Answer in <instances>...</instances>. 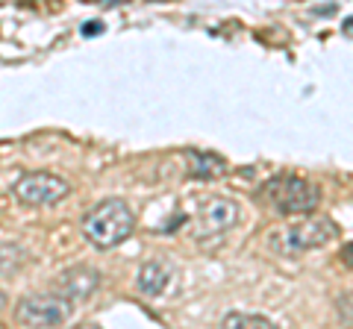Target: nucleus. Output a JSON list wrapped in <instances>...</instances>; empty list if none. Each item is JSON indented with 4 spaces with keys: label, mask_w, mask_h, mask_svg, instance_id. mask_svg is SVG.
I'll list each match as a JSON object with an SVG mask.
<instances>
[{
    "label": "nucleus",
    "mask_w": 353,
    "mask_h": 329,
    "mask_svg": "<svg viewBox=\"0 0 353 329\" xmlns=\"http://www.w3.org/2000/svg\"><path fill=\"white\" fill-rule=\"evenodd\" d=\"M132 229H136V212L121 197H106L83 217V235L97 250H112L124 244Z\"/></svg>",
    "instance_id": "f257e3e1"
},
{
    "label": "nucleus",
    "mask_w": 353,
    "mask_h": 329,
    "mask_svg": "<svg viewBox=\"0 0 353 329\" xmlns=\"http://www.w3.org/2000/svg\"><path fill=\"white\" fill-rule=\"evenodd\" d=\"M259 194L274 212H280L285 217H303L309 212H315L318 203H321V189L303 177H294V173L271 177L262 185Z\"/></svg>",
    "instance_id": "f03ea898"
},
{
    "label": "nucleus",
    "mask_w": 353,
    "mask_h": 329,
    "mask_svg": "<svg viewBox=\"0 0 353 329\" xmlns=\"http://www.w3.org/2000/svg\"><path fill=\"white\" fill-rule=\"evenodd\" d=\"M336 238H339V226L333 217L309 212L301 221H294L292 226L277 229V233L271 235V247L277 250L280 256H297V253H306V250H315V247H327L330 241H336Z\"/></svg>",
    "instance_id": "7ed1b4c3"
},
{
    "label": "nucleus",
    "mask_w": 353,
    "mask_h": 329,
    "mask_svg": "<svg viewBox=\"0 0 353 329\" xmlns=\"http://www.w3.org/2000/svg\"><path fill=\"white\" fill-rule=\"evenodd\" d=\"M74 315V306L57 291H41V294H30L18 303L15 309V321L21 326H39V329H50V326H62L68 323Z\"/></svg>",
    "instance_id": "20e7f679"
},
{
    "label": "nucleus",
    "mask_w": 353,
    "mask_h": 329,
    "mask_svg": "<svg viewBox=\"0 0 353 329\" xmlns=\"http://www.w3.org/2000/svg\"><path fill=\"white\" fill-rule=\"evenodd\" d=\"M12 191L24 206H53L71 194V182L48 171H30L18 177Z\"/></svg>",
    "instance_id": "39448f33"
},
{
    "label": "nucleus",
    "mask_w": 353,
    "mask_h": 329,
    "mask_svg": "<svg viewBox=\"0 0 353 329\" xmlns=\"http://www.w3.org/2000/svg\"><path fill=\"white\" fill-rule=\"evenodd\" d=\"M239 221V203L230 200V197H206V200L197 206L194 215V235L197 238H218L224 235L227 229H233Z\"/></svg>",
    "instance_id": "423d86ee"
},
{
    "label": "nucleus",
    "mask_w": 353,
    "mask_h": 329,
    "mask_svg": "<svg viewBox=\"0 0 353 329\" xmlns=\"http://www.w3.org/2000/svg\"><path fill=\"white\" fill-rule=\"evenodd\" d=\"M97 288H101V270H94L88 265H74L53 277V291L62 294L74 309L80 303H85Z\"/></svg>",
    "instance_id": "0eeeda50"
},
{
    "label": "nucleus",
    "mask_w": 353,
    "mask_h": 329,
    "mask_svg": "<svg viewBox=\"0 0 353 329\" xmlns=\"http://www.w3.org/2000/svg\"><path fill=\"white\" fill-rule=\"evenodd\" d=\"M171 279H174L171 262L148 259V262H141V268L136 273V288L145 294V297H159V294H165V288L171 285Z\"/></svg>",
    "instance_id": "6e6552de"
},
{
    "label": "nucleus",
    "mask_w": 353,
    "mask_h": 329,
    "mask_svg": "<svg viewBox=\"0 0 353 329\" xmlns=\"http://www.w3.org/2000/svg\"><path fill=\"white\" fill-rule=\"evenodd\" d=\"M185 164H189L192 180H218L227 173V159L218 156L212 150H189L185 153Z\"/></svg>",
    "instance_id": "1a4fd4ad"
},
{
    "label": "nucleus",
    "mask_w": 353,
    "mask_h": 329,
    "mask_svg": "<svg viewBox=\"0 0 353 329\" xmlns=\"http://www.w3.org/2000/svg\"><path fill=\"white\" fill-rule=\"evenodd\" d=\"M27 250L21 244H0V277H12L27 265Z\"/></svg>",
    "instance_id": "9d476101"
},
{
    "label": "nucleus",
    "mask_w": 353,
    "mask_h": 329,
    "mask_svg": "<svg viewBox=\"0 0 353 329\" xmlns=\"http://www.w3.org/2000/svg\"><path fill=\"white\" fill-rule=\"evenodd\" d=\"M224 323L227 329H271V326H277L271 321V317H265V315H253V312H230L224 315Z\"/></svg>",
    "instance_id": "9b49d317"
},
{
    "label": "nucleus",
    "mask_w": 353,
    "mask_h": 329,
    "mask_svg": "<svg viewBox=\"0 0 353 329\" xmlns=\"http://www.w3.org/2000/svg\"><path fill=\"white\" fill-rule=\"evenodd\" d=\"M341 262H345V268H353V241L341 247Z\"/></svg>",
    "instance_id": "f8f14e48"
},
{
    "label": "nucleus",
    "mask_w": 353,
    "mask_h": 329,
    "mask_svg": "<svg viewBox=\"0 0 353 329\" xmlns=\"http://www.w3.org/2000/svg\"><path fill=\"white\" fill-rule=\"evenodd\" d=\"M101 30H103V24H97V21H94V24H85L83 27V36H97Z\"/></svg>",
    "instance_id": "ddd939ff"
},
{
    "label": "nucleus",
    "mask_w": 353,
    "mask_h": 329,
    "mask_svg": "<svg viewBox=\"0 0 353 329\" xmlns=\"http://www.w3.org/2000/svg\"><path fill=\"white\" fill-rule=\"evenodd\" d=\"M6 303H9V300H6V294H3V291H0V312H3V309H6Z\"/></svg>",
    "instance_id": "4468645a"
},
{
    "label": "nucleus",
    "mask_w": 353,
    "mask_h": 329,
    "mask_svg": "<svg viewBox=\"0 0 353 329\" xmlns=\"http://www.w3.org/2000/svg\"><path fill=\"white\" fill-rule=\"evenodd\" d=\"M101 3H124V0H101Z\"/></svg>",
    "instance_id": "2eb2a0df"
}]
</instances>
